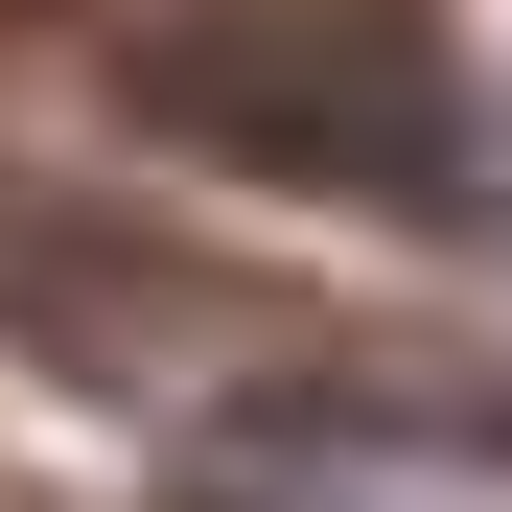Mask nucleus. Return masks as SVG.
Returning <instances> with one entry per match:
<instances>
[{
    "instance_id": "obj_1",
    "label": "nucleus",
    "mask_w": 512,
    "mask_h": 512,
    "mask_svg": "<svg viewBox=\"0 0 512 512\" xmlns=\"http://www.w3.org/2000/svg\"><path fill=\"white\" fill-rule=\"evenodd\" d=\"M140 94L233 163H280V187H443L466 163L443 47H396V24H163Z\"/></svg>"
},
{
    "instance_id": "obj_2",
    "label": "nucleus",
    "mask_w": 512,
    "mask_h": 512,
    "mask_svg": "<svg viewBox=\"0 0 512 512\" xmlns=\"http://www.w3.org/2000/svg\"><path fill=\"white\" fill-rule=\"evenodd\" d=\"M163 512H512V419H233L163 466Z\"/></svg>"
}]
</instances>
